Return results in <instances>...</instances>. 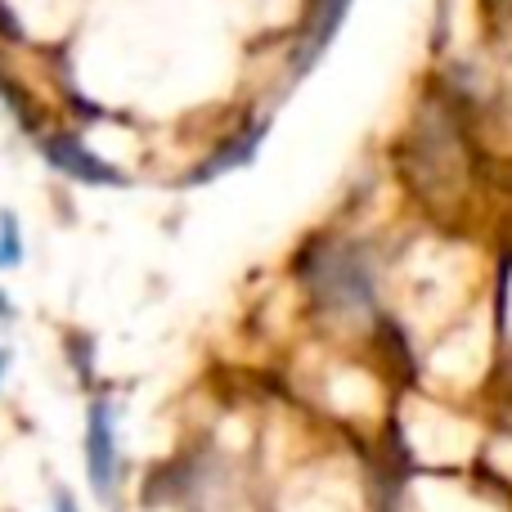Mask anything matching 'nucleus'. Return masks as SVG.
Segmentation results:
<instances>
[{
	"label": "nucleus",
	"instance_id": "nucleus-2",
	"mask_svg": "<svg viewBox=\"0 0 512 512\" xmlns=\"http://www.w3.org/2000/svg\"><path fill=\"white\" fill-rule=\"evenodd\" d=\"M41 149H45V158H50V167L63 171V176L86 180V185H122V176H117L104 158H95L77 135H50Z\"/></svg>",
	"mask_w": 512,
	"mask_h": 512
},
{
	"label": "nucleus",
	"instance_id": "nucleus-3",
	"mask_svg": "<svg viewBox=\"0 0 512 512\" xmlns=\"http://www.w3.org/2000/svg\"><path fill=\"white\" fill-rule=\"evenodd\" d=\"M23 261V230H18L14 212H0V274L14 270Z\"/></svg>",
	"mask_w": 512,
	"mask_h": 512
},
{
	"label": "nucleus",
	"instance_id": "nucleus-6",
	"mask_svg": "<svg viewBox=\"0 0 512 512\" xmlns=\"http://www.w3.org/2000/svg\"><path fill=\"white\" fill-rule=\"evenodd\" d=\"M9 319L14 315H9V301H5V292H0V324H9Z\"/></svg>",
	"mask_w": 512,
	"mask_h": 512
},
{
	"label": "nucleus",
	"instance_id": "nucleus-4",
	"mask_svg": "<svg viewBox=\"0 0 512 512\" xmlns=\"http://www.w3.org/2000/svg\"><path fill=\"white\" fill-rule=\"evenodd\" d=\"M54 512H81V508H77V499H72L68 490H59V495H54Z\"/></svg>",
	"mask_w": 512,
	"mask_h": 512
},
{
	"label": "nucleus",
	"instance_id": "nucleus-5",
	"mask_svg": "<svg viewBox=\"0 0 512 512\" xmlns=\"http://www.w3.org/2000/svg\"><path fill=\"white\" fill-rule=\"evenodd\" d=\"M5 369H9V351L0 346V387H5Z\"/></svg>",
	"mask_w": 512,
	"mask_h": 512
},
{
	"label": "nucleus",
	"instance_id": "nucleus-1",
	"mask_svg": "<svg viewBox=\"0 0 512 512\" xmlns=\"http://www.w3.org/2000/svg\"><path fill=\"white\" fill-rule=\"evenodd\" d=\"M86 477L104 504L117 499V481H122V454H117V423L113 405L95 400L86 414Z\"/></svg>",
	"mask_w": 512,
	"mask_h": 512
}]
</instances>
